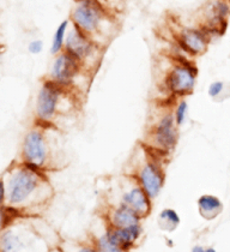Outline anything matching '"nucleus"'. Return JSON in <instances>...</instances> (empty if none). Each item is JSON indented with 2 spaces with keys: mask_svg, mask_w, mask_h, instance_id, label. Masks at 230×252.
I'll return each mask as SVG.
<instances>
[{
  "mask_svg": "<svg viewBox=\"0 0 230 252\" xmlns=\"http://www.w3.org/2000/svg\"><path fill=\"white\" fill-rule=\"evenodd\" d=\"M197 76L198 68L191 60L183 57H176V62L169 68L163 79V86L171 96H187L196 88Z\"/></svg>",
  "mask_w": 230,
  "mask_h": 252,
  "instance_id": "2",
  "label": "nucleus"
},
{
  "mask_svg": "<svg viewBox=\"0 0 230 252\" xmlns=\"http://www.w3.org/2000/svg\"><path fill=\"white\" fill-rule=\"evenodd\" d=\"M43 49V42L41 40H34L29 43L28 51L31 54H38L41 53Z\"/></svg>",
  "mask_w": 230,
  "mask_h": 252,
  "instance_id": "20",
  "label": "nucleus"
},
{
  "mask_svg": "<svg viewBox=\"0 0 230 252\" xmlns=\"http://www.w3.org/2000/svg\"><path fill=\"white\" fill-rule=\"evenodd\" d=\"M23 156L29 165L42 167L48 158V144L41 131H30L23 144Z\"/></svg>",
  "mask_w": 230,
  "mask_h": 252,
  "instance_id": "10",
  "label": "nucleus"
},
{
  "mask_svg": "<svg viewBox=\"0 0 230 252\" xmlns=\"http://www.w3.org/2000/svg\"><path fill=\"white\" fill-rule=\"evenodd\" d=\"M228 1H229V2H230V0H228Z\"/></svg>",
  "mask_w": 230,
  "mask_h": 252,
  "instance_id": "26",
  "label": "nucleus"
},
{
  "mask_svg": "<svg viewBox=\"0 0 230 252\" xmlns=\"http://www.w3.org/2000/svg\"><path fill=\"white\" fill-rule=\"evenodd\" d=\"M141 219L138 213L124 203H120L117 207H115L111 213V223L114 228L133 226V224L139 223Z\"/></svg>",
  "mask_w": 230,
  "mask_h": 252,
  "instance_id": "12",
  "label": "nucleus"
},
{
  "mask_svg": "<svg viewBox=\"0 0 230 252\" xmlns=\"http://www.w3.org/2000/svg\"><path fill=\"white\" fill-rule=\"evenodd\" d=\"M101 1L105 2L107 6H109V7H111V9H112V2L115 1V0H101ZM112 10H113V9H112Z\"/></svg>",
  "mask_w": 230,
  "mask_h": 252,
  "instance_id": "24",
  "label": "nucleus"
},
{
  "mask_svg": "<svg viewBox=\"0 0 230 252\" xmlns=\"http://www.w3.org/2000/svg\"><path fill=\"white\" fill-rule=\"evenodd\" d=\"M151 201L152 199L150 198L146 191L137 182L133 188H131L130 190H127L122 194L121 203L132 208L134 212H137L141 215V218H145V216L151 213Z\"/></svg>",
  "mask_w": 230,
  "mask_h": 252,
  "instance_id": "11",
  "label": "nucleus"
},
{
  "mask_svg": "<svg viewBox=\"0 0 230 252\" xmlns=\"http://www.w3.org/2000/svg\"><path fill=\"white\" fill-rule=\"evenodd\" d=\"M98 252H122L124 250L119 243L115 240V238L111 234V232L107 233L106 235L101 237L97 242Z\"/></svg>",
  "mask_w": 230,
  "mask_h": 252,
  "instance_id": "16",
  "label": "nucleus"
},
{
  "mask_svg": "<svg viewBox=\"0 0 230 252\" xmlns=\"http://www.w3.org/2000/svg\"><path fill=\"white\" fill-rule=\"evenodd\" d=\"M142 233V227L141 224L137 223L130 227H122V228H114L111 232V234L113 235L119 245L121 246L122 250L130 248L132 244L136 242L139 238Z\"/></svg>",
  "mask_w": 230,
  "mask_h": 252,
  "instance_id": "14",
  "label": "nucleus"
},
{
  "mask_svg": "<svg viewBox=\"0 0 230 252\" xmlns=\"http://www.w3.org/2000/svg\"><path fill=\"white\" fill-rule=\"evenodd\" d=\"M205 252H216V250L213 248H209V249H205Z\"/></svg>",
  "mask_w": 230,
  "mask_h": 252,
  "instance_id": "25",
  "label": "nucleus"
},
{
  "mask_svg": "<svg viewBox=\"0 0 230 252\" xmlns=\"http://www.w3.org/2000/svg\"><path fill=\"white\" fill-rule=\"evenodd\" d=\"M78 252H98V250H95V249H90V248H82L79 249Z\"/></svg>",
  "mask_w": 230,
  "mask_h": 252,
  "instance_id": "23",
  "label": "nucleus"
},
{
  "mask_svg": "<svg viewBox=\"0 0 230 252\" xmlns=\"http://www.w3.org/2000/svg\"><path fill=\"white\" fill-rule=\"evenodd\" d=\"M68 20L100 45V39H111L116 28L114 11L101 0H73Z\"/></svg>",
  "mask_w": 230,
  "mask_h": 252,
  "instance_id": "1",
  "label": "nucleus"
},
{
  "mask_svg": "<svg viewBox=\"0 0 230 252\" xmlns=\"http://www.w3.org/2000/svg\"><path fill=\"white\" fill-rule=\"evenodd\" d=\"M174 118H175V123H176L177 127L179 126H182L185 124L186 119H187V114H188V103L186 100H180L179 102L176 103L174 109Z\"/></svg>",
  "mask_w": 230,
  "mask_h": 252,
  "instance_id": "18",
  "label": "nucleus"
},
{
  "mask_svg": "<svg viewBox=\"0 0 230 252\" xmlns=\"http://www.w3.org/2000/svg\"><path fill=\"white\" fill-rule=\"evenodd\" d=\"M192 252H205V249L201 245H197L192 249Z\"/></svg>",
  "mask_w": 230,
  "mask_h": 252,
  "instance_id": "22",
  "label": "nucleus"
},
{
  "mask_svg": "<svg viewBox=\"0 0 230 252\" xmlns=\"http://www.w3.org/2000/svg\"><path fill=\"white\" fill-rule=\"evenodd\" d=\"M137 182L142 185V188L146 191L150 198L153 199L158 196L162 190L166 180V174L161 166L155 158H147L144 165L138 169L136 173Z\"/></svg>",
  "mask_w": 230,
  "mask_h": 252,
  "instance_id": "8",
  "label": "nucleus"
},
{
  "mask_svg": "<svg viewBox=\"0 0 230 252\" xmlns=\"http://www.w3.org/2000/svg\"><path fill=\"white\" fill-rule=\"evenodd\" d=\"M199 214L205 220H213L223 212V203L213 194H202L197 201Z\"/></svg>",
  "mask_w": 230,
  "mask_h": 252,
  "instance_id": "13",
  "label": "nucleus"
},
{
  "mask_svg": "<svg viewBox=\"0 0 230 252\" xmlns=\"http://www.w3.org/2000/svg\"><path fill=\"white\" fill-rule=\"evenodd\" d=\"M38 168L40 167L27 163L26 169H21L11 177L7 191V197L11 204L24 203L37 190L42 179L37 173Z\"/></svg>",
  "mask_w": 230,
  "mask_h": 252,
  "instance_id": "4",
  "label": "nucleus"
},
{
  "mask_svg": "<svg viewBox=\"0 0 230 252\" xmlns=\"http://www.w3.org/2000/svg\"><path fill=\"white\" fill-rule=\"evenodd\" d=\"M101 45L92 39L91 36L86 34L71 24L68 29L66 41H65L64 51L75 57L86 66V63L89 60L95 59L100 51Z\"/></svg>",
  "mask_w": 230,
  "mask_h": 252,
  "instance_id": "6",
  "label": "nucleus"
},
{
  "mask_svg": "<svg viewBox=\"0 0 230 252\" xmlns=\"http://www.w3.org/2000/svg\"><path fill=\"white\" fill-rule=\"evenodd\" d=\"M5 198V185L2 183V180H0V204L4 202Z\"/></svg>",
  "mask_w": 230,
  "mask_h": 252,
  "instance_id": "21",
  "label": "nucleus"
},
{
  "mask_svg": "<svg viewBox=\"0 0 230 252\" xmlns=\"http://www.w3.org/2000/svg\"><path fill=\"white\" fill-rule=\"evenodd\" d=\"M151 139V146L157 152L168 154L177 144V125L175 123L174 113L167 112L160 118L157 123L152 126L149 133Z\"/></svg>",
  "mask_w": 230,
  "mask_h": 252,
  "instance_id": "5",
  "label": "nucleus"
},
{
  "mask_svg": "<svg viewBox=\"0 0 230 252\" xmlns=\"http://www.w3.org/2000/svg\"><path fill=\"white\" fill-rule=\"evenodd\" d=\"M160 220H161V226H163L164 223L168 224L167 228L168 229H174L175 227L179 226L180 223V216L179 214L175 212L172 208H166L163 209L160 214Z\"/></svg>",
  "mask_w": 230,
  "mask_h": 252,
  "instance_id": "17",
  "label": "nucleus"
},
{
  "mask_svg": "<svg viewBox=\"0 0 230 252\" xmlns=\"http://www.w3.org/2000/svg\"><path fill=\"white\" fill-rule=\"evenodd\" d=\"M177 46L191 57H198L207 51L211 36L201 27L199 28H182L175 34Z\"/></svg>",
  "mask_w": 230,
  "mask_h": 252,
  "instance_id": "9",
  "label": "nucleus"
},
{
  "mask_svg": "<svg viewBox=\"0 0 230 252\" xmlns=\"http://www.w3.org/2000/svg\"><path fill=\"white\" fill-rule=\"evenodd\" d=\"M83 67V64L78 59L62 51L54 58L51 68V79L64 87L72 88Z\"/></svg>",
  "mask_w": 230,
  "mask_h": 252,
  "instance_id": "7",
  "label": "nucleus"
},
{
  "mask_svg": "<svg viewBox=\"0 0 230 252\" xmlns=\"http://www.w3.org/2000/svg\"><path fill=\"white\" fill-rule=\"evenodd\" d=\"M72 88H67L48 79L41 87L36 100V113L42 122H51L59 112L62 111V105L72 100Z\"/></svg>",
  "mask_w": 230,
  "mask_h": 252,
  "instance_id": "3",
  "label": "nucleus"
},
{
  "mask_svg": "<svg viewBox=\"0 0 230 252\" xmlns=\"http://www.w3.org/2000/svg\"><path fill=\"white\" fill-rule=\"evenodd\" d=\"M71 28V22L70 20H64L58 26L56 29V32L53 35V40H52V47H51V53L53 56L61 53L64 51L65 41H66V36L68 29Z\"/></svg>",
  "mask_w": 230,
  "mask_h": 252,
  "instance_id": "15",
  "label": "nucleus"
},
{
  "mask_svg": "<svg viewBox=\"0 0 230 252\" xmlns=\"http://www.w3.org/2000/svg\"><path fill=\"white\" fill-rule=\"evenodd\" d=\"M224 89H226V83L223 81H215L207 88V94L211 98H217L223 94Z\"/></svg>",
  "mask_w": 230,
  "mask_h": 252,
  "instance_id": "19",
  "label": "nucleus"
}]
</instances>
